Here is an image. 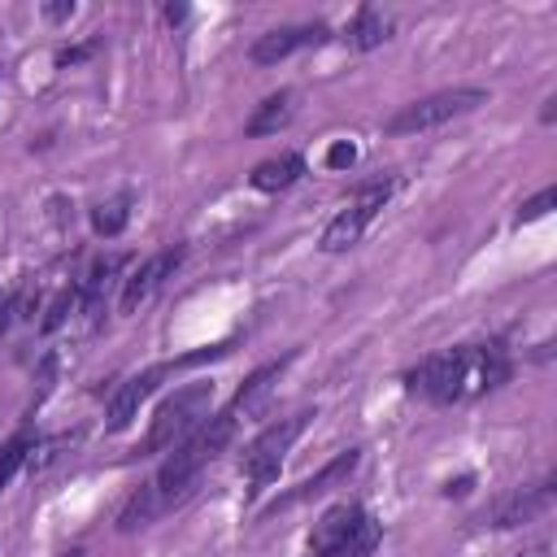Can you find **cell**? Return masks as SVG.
Instances as JSON below:
<instances>
[{
  "label": "cell",
  "instance_id": "6da1fadb",
  "mask_svg": "<svg viewBox=\"0 0 557 557\" xmlns=\"http://www.w3.org/2000/svg\"><path fill=\"white\" fill-rule=\"evenodd\" d=\"M509 374H513V361L500 344H461V348L422 357L405 374V392L435 405H461L483 392H496L500 383H509Z\"/></svg>",
  "mask_w": 557,
  "mask_h": 557
},
{
  "label": "cell",
  "instance_id": "7a4b0ae2",
  "mask_svg": "<svg viewBox=\"0 0 557 557\" xmlns=\"http://www.w3.org/2000/svg\"><path fill=\"white\" fill-rule=\"evenodd\" d=\"M235 413L231 409H222V413H213L209 422H200L183 444H174L170 453H165V461H161V470L148 479L161 496H165V505L174 509L187 492H191V483L200 479V470L231 444V435H235Z\"/></svg>",
  "mask_w": 557,
  "mask_h": 557
},
{
  "label": "cell",
  "instance_id": "3957f363",
  "mask_svg": "<svg viewBox=\"0 0 557 557\" xmlns=\"http://www.w3.org/2000/svg\"><path fill=\"white\" fill-rule=\"evenodd\" d=\"M209 405H213V383H187V387H178V392L152 413V426H148V435L135 444V457L170 453L174 444H183V440L196 431V422L209 413Z\"/></svg>",
  "mask_w": 557,
  "mask_h": 557
},
{
  "label": "cell",
  "instance_id": "277c9868",
  "mask_svg": "<svg viewBox=\"0 0 557 557\" xmlns=\"http://www.w3.org/2000/svg\"><path fill=\"white\" fill-rule=\"evenodd\" d=\"M479 104H487V91H483V87H444V91H435V96H422V100L396 109L383 131H387V135L435 131V126H444V122H453V117H461V113H474Z\"/></svg>",
  "mask_w": 557,
  "mask_h": 557
},
{
  "label": "cell",
  "instance_id": "5b68a950",
  "mask_svg": "<svg viewBox=\"0 0 557 557\" xmlns=\"http://www.w3.org/2000/svg\"><path fill=\"white\" fill-rule=\"evenodd\" d=\"M392 191H396V178H379V183L357 187L352 200L322 226L318 248H322V252H348V248H357L361 235H366V226H370V222L379 218V209L392 200Z\"/></svg>",
  "mask_w": 557,
  "mask_h": 557
},
{
  "label": "cell",
  "instance_id": "8992f818",
  "mask_svg": "<svg viewBox=\"0 0 557 557\" xmlns=\"http://www.w3.org/2000/svg\"><path fill=\"white\" fill-rule=\"evenodd\" d=\"M309 418H313L309 409H305V413H292V418H278V422H270V426L244 448V457H239V474L252 483V492H261V487L278 474L287 448L300 440V431L309 426Z\"/></svg>",
  "mask_w": 557,
  "mask_h": 557
},
{
  "label": "cell",
  "instance_id": "52a82bcc",
  "mask_svg": "<svg viewBox=\"0 0 557 557\" xmlns=\"http://www.w3.org/2000/svg\"><path fill=\"white\" fill-rule=\"evenodd\" d=\"M548 500H553V479H544V483H535V487H509V492H500V496L483 509L479 527H492V531L522 527V522H531L535 513H544Z\"/></svg>",
  "mask_w": 557,
  "mask_h": 557
},
{
  "label": "cell",
  "instance_id": "ba28073f",
  "mask_svg": "<svg viewBox=\"0 0 557 557\" xmlns=\"http://www.w3.org/2000/svg\"><path fill=\"white\" fill-rule=\"evenodd\" d=\"M331 39V26L326 22H305V26H278V30H265L257 35V44L248 48V57L257 65H278L283 57L300 52V48H318Z\"/></svg>",
  "mask_w": 557,
  "mask_h": 557
},
{
  "label": "cell",
  "instance_id": "9c48e42d",
  "mask_svg": "<svg viewBox=\"0 0 557 557\" xmlns=\"http://www.w3.org/2000/svg\"><path fill=\"white\" fill-rule=\"evenodd\" d=\"M183 261V248H161V252H152V257H144L131 274H126V283H122V300H117V309L122 313H135L148 296H157V287L174 274V265Z\"/></svg>",
  "mask_w": 557,
  "mask_h": 557
},
{
  "label": "cell",
  "instance_id": "30bf717a",
  "mask_svg": "<svg viewBox=\"0 0 557 557\" xmlns=\"http://www.w3.org/2000/svg\"><path fill=\"white\" fill-rule=\"evenodd\" d=\"M174 370V361L170 366H152V370H144V374H131L117 392H113V400H109V413H104V426L109 431H126L135 418H139V405L161 387V379Z\"/></svg>",
  "mask_w": 557,
  "mask_h": 557
},
{
  "label": "cell",
  "instance_id": "8fae6325",
  "mask_svg": "<svg viewBox=\"0 0 557 557\" xmlns=\"http://www.w3.org/2000/svg\"><path fill=\"white\" fill-rule=\"evenodd\" d=\"M357 466H361V448H344V453H335V457H331L322 470H313L309 479H300V483H296L287 496H278V500H274L265 513H278V509H292V505H300V500H313V496L331 492V487H335V483H344V479H348Z\"/></svg>",
  "mask_w": 557,
  "mask_h": 557
},
{
  "label": "cell",
  "instance_id": "7c38bea8",
  "mask_svg": "<svg viewBox=\"0 0 557 557\" xmlns=\"http://www.w3.org/2000/svg\"><path fill=\"white\" fill-rule=\"evenodd\" d=\"M300 174H305V157H300V152H278V157L257 161L252 174H248V183H252L257 191L274 196V191H287L292 183H300Z\"/></svg>",
  "mask_w": 557,
  "mask_h": 557
},
{
  "label": "cell",
  "instance_id": "4fadbf2b",
  "mask_svg": "<svg viewBox=\"0 0 557 557\" xmlns=\"http://www.w3.org/2000/svg\"><path fill=\"white\" fill-rule=\"evenodd\" d=\"M287 361H292V357H283V361H265L261 370H252V374L239 383V392H235V400H231V413H235V418H239V413H244V418L257 413V409L265 405V396L274 392L278 374L287 370Z\"/></svg>",
  "mask_w": 557,
  "mask_h": 557
},
{
  "label": "cell",
  "instance_id": "5bb4252c",
  "mask_svg": "<svg viewBox=\"0 0 557 557\" xmlns=\"http://www.w3.org/2000/svg\"><path fill=\"white\" fill-rule=\"evenodd\" d=\"M361 505H352V500H339V505H331L318 522H313V531H309V553H322V548H331V544H339L357 522H361Z\"/></svg>",
  "mask_w": 557,
  "mask_h": 557
},
{
  "label": "cell",
  "instance_id": "9a60e30c",
  "mask_svg": "<svg viewBox=\"0 0 557 557\" xmlns=\"http://www.w3.org/2000/svg\"><path fill=\"white\" fill-rule=\"evenodd\" d=\"M383 39H392V17H383L374 4H361V9L352 13V22L344 26V44H348L352 52H370V48H379Z\"/></svg>",
  "mask_w": 557,
  "mask_h": 557
},
{
  "label": "cell",
  "instance_id": "2e32d148",
  "mask_svg": "<svg viewBox=\"0 0 557 557\" xmlns=\"http://www.w3.org/2000/svg\"><path fill=\"white\" fill-rule=\"evenodd\" d=\"M379 540H383V522H379L374 513H361V522H357L339 544H331V548H322V553H305V557H374Z\"/></svg>",
  "mask_w": 557,
  "mask_h": 557
},
{
  "label": "cell",
  "instance_id": "e0dca14e",
  "mask_svg": "<svg viewBox=\"0 0 557 557\" xmlns=\"http://www.w3.org/2000/svg\"><path fill=\"white\" fill-rule=\"evenodd\" d=\"M292 113H296V96L292 91H274L252 109V117L244 122V135H274V131H283L292 122Z\"/></svg>",
  "mask_w": 557,
  "mask_h": 557
},
{
  "label": "cell",
  "instance_id": "ac0fdd59",
  "mask_svg": "<svg viewBox=\"0 0 557 557\" xmlns=\"http://www.w3.org/2000/svg\"><path fill=\"white\" fill-rule=\"evenodd\" d=\"M170 505H165V496L152 487V483H144L126 505H122V513H117V531H135V527H148V522H157L161 513H165Z\"/></svg>",
  "mask_w": 557,
  "mask_h": 557
},
{
  "label": "cell",
  "instance_id": "d6986e66",
  "mask_svg": "<svg viewBox=\"0 0 557 557\" xmlns=\"http://www.w3.org/2000/svg\"><path fill=\"white\" fill-rule=\"evenodd\" d=\"M126 222H131V196H126V191H117V196H109V200H100V205L91 209V231L104 235V239L122 235Z\"/></svg>",
  "mask_w": 557,
  "mask_h": 557
},
{
  "label": "cell",
  "instance_id": "ffe728a7",
  "mask_svg": "<svg viewBox=\"0 0 557 557\" xmlns=\"http://www.w3.org/2000/svg\"><path fill=\"white\" fill-rule=\"evenodd\" d=\"M30 444H35L30 435H13V440L0 448V492H4V487H9V479H13V474L26 466V453H30Z\"/></svg>",
  "mask_w": 557,
  "mask_h": 557
},
{
  "label": "cell",
  "instance_id": "44dd1931",
  "mask_svg": "<svg viewBox=\"0 0 557 557\" xmlns=\"http://www.w3.org/2000/svg\"><path fill=\"white\" fill-rule=\"evenodd\" d=\"M74 305H78V287H65V292H57V296H52V305L44 309V322H39V331H44V335H52V331H57V326H61V322L74 313Z\"/></svg>",
  "mask_w": 557,
  "mask_h": 557
},
{
  "label": "cell",
  "instance_id": "7402d4cb",
  "mask_svg": "<svg viewBox=\"0 0 557 557\" xmlns=\"http://www.w3.org/2000/svg\"><path fill=\"white\" fill-rule=\"evenodd\" d=\"M553 205H557V187H544L540 196H531V200L518 209V218H513V222H518V226H527V222H540V218H544Z\"/></svg>",
  "mask_w": 557,
  "mask_h": 557
},
{
  "label": "cell",
  "instance_id": "603a6c76",
  "mask_svg": "<svg viewBox=\"0 0 557 557\" xmlns=\"http://www.w3.org/2000/svg\"><path fill=\"white\" fill-rule=\"evenodd\" d=\"M352 161H357V144L352 139H335L326 148V170H348Z\"/></svg>",
  "mask_w": 557,
  "mask_h": 557
},
{
  "label": "cell",
  "instance_id": "cb8c5ba5",
  "mask_svg": "<svg viewBox=\"0 0 557 557\" xmlns=\"http://www.w3.org/2000/svg\"><path fill=\"white\" fill-rule=\"evenodd\" d=\"M96 48H100V39H91V44H83V48H65V52H57V65H78V61H87Z\"/></svg>",
  "mask_w": 557,
  "mask_h": 557
},
{
  "label": "cell",
  "instance_id": "d4e9b609",
  "mask_svg": "<svg viewBox=\"0 0 557 557\" xmlns=\"http://www.w3.org/2000/svg\"><path fill=\"white\" fill-rule=\"evenodd\" d=\"M44 17H48V22H70V17H74V0H52V4H44Z\"/></svg>",
  "mask_w": 557,
  "mask_h": 557
},
{
  "label": "cell",
  "instance_id": "484cf974",
  "mask_svg": "<svg viewBox=\"0 0 557 557\" xmlns=\"http://www.w3.org/2000/svg\"><path fill=\"white\" fill-rule=\"evenodd\" d=\"M474 487V474H461V479H448L444 483V496H466Z\"/></svg>",
  "mask_w": 557,
  "mask_h": 557
},
{
  "label": "cell",
  "instance_id": "4316f807",
  "mask_svg": "<svg viewBox=\"0 0 557 557\" xmlns=\"http://www.w3.org/2000/svg\"><path fill=\"white\" fill-rule=\"evenodd\" d=\"M183 17H187V4H165V22H170V26H178Z\"/></svg>",
  "mask_w": 557,
  "mask_h": 557
},
{
  "label": "cell",
  "instance_id": "83f0119b",
  "mask_svg": "<svg viewBox=\"0 0 557 557\" xmlns=\"http://www.w3.org/2000/svg\"><path fill=\"white\" fill-rule=\"evenodd\" d=\"M553 117H557V100H553V96H548V100H544V113H540V122H544V126H548V122H553Z\"/></svg>",
  "mask_w": 557,
  "mask_h": 557
},
{
  "label": "cell",
  "instance_id": "f1b7e54d",
  "mask_svg": "<svg viewBox=\"0 0 557 557\" xmlns=\"http://www.w3.org/2000/svg\"><path fill=\"white\" fill-rule=\"evenodd\" d=\"M61 557H83V548H70V553H61Z\"/></svg>",
  "mask_w": 557,
  "mask_h": 557
}]
</instances>
